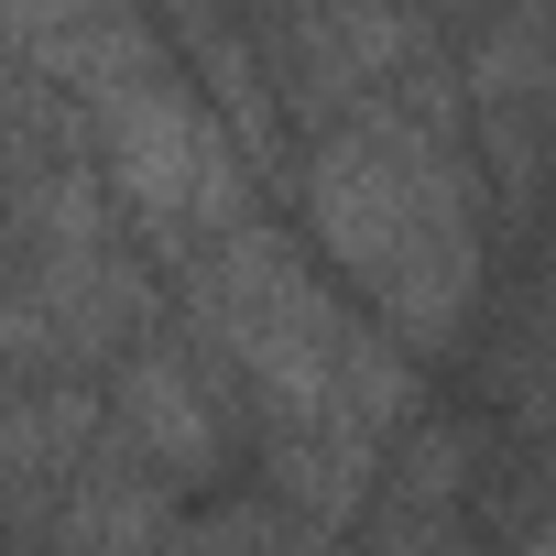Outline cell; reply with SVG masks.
Listing matches in <instances>:
<instances>
[{"label": "cell", "mask_w": 556, "mask_h": 556, "mask_svg": "<svg viewBox=\"0 0 556 556\" xmlns=\"http://www.w3.org/2000/svg\"><path fill=\"white\" fill-rule=\"evenodd\" d=\"M295 197H306L317 262L382 328L437 350L469 317V285H480V197H469V153H458L447 45L415 77H393L382 99L317 121V142L295 164Z\"/></svg>", "instance_id": "cell-1"}, {"label": "cell", "mask_w": 556, "mask_h": 556, "mask_svg": "<svg viewBox=\"0 0 556 556\" xmlns=\"http://www.w3.org/2000/svg\"><path fill=\"white\" fill-rule=\"evenodd\" d=\"M218 361L197 350V339H175V328H153L131 361H121V382H110V437L153 469V480H207L218 458H229V437H218Z\"/></svg>", "instance_id": "cell-2"}, {"label": "cell", "mask_w": 556, "mask_h": 556, "mask_svg": "<svg viewBox=\"0 0 556 556\" xmlns=\"http://www.w3.org/2000/svg\"><path fill=\"white\" fill-rule=\"evenodd\" d=\"M175 480H153L121 437H99L66 480V556H164V502Z\"/></svg>", "instance_id": "cell-3"}]
</instances>
